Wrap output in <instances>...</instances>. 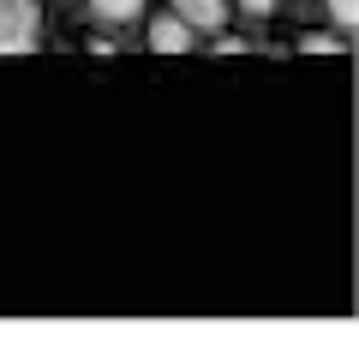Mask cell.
Masks as SVG:
<instances>
[{"mask_svg": "<svg viewBox=\"0 0 359 359\" xmlns=\"http://www.w3.org/2000/svg\"><path fill=\"white\" fill-rule=\"evenodd\" d=\"M42 36L36 0H0V54H30Z\"/></svg>", "mask_w": 359, "mask_h": 359, "instance_id": "obj_1", "label": "cell"}, {"mask_svg": "<svg viewBox=\"0 0 359 359\" xmlns=\"http://www.w3.org/2000/svg\"><path fill=\"white\" fill-rule=\"evenodd\" d=\"M90 13L102 18V25H132L144 13V0H90Z\"/></svg>", "mask_w": 359, "mask_h": 359, "instance_id": "obj_4", "label": "cell"}, {"mask_svg": "<svg viewBox=\"0 0 359 359\" xmlns=\"http://www.w3.org/2000/svg\"><path fill=\"white\" fill-rule=\"evenodd\" d=\"M174 18H186L192 30H222L228 25V0H174Z\"/></svg>", "mask_w": 359, "mask_h": 359, "instance_id": "obj_2", "label": "cell"}, {"mask_svg": "<svg viewBox=\"0 0 359 359\" xmlns=\"http://www.w3.org/2000/svg\"><path fill=\"white\" fill-rule=\"evenodd\" d=\"M240 13H252V18H269V13H276V0H240Z\"/></svg>", "mask_w": 359, "mask_h": 359, "instance_id": "obj_7", "label": "cell"}, {"mask_svg": "<svg viewBox=\"0 0 359 359\" xmlns=\"http://www.w3.org/2000/svg\"><path fill=\"white\" fill-rule=\"evenodd\" d=\"M299 48H306V54H341V42H335L330 30H311V36L299 42Z\"/></svg>", "mask_w": 359, "mask_h": 359, "instance_id": "obj_6", "label": "cell"}, {"mask_svg": "<svg viewBox=\"0 0 359 359\" xmlns=\"http://www.w3.org/2000/svg\"><path fill=\"white\" fill-rule=\"evenodd\" d=\"M192 36H198V30L186 25V18H156V25H150V48L156 54H186Z\"/></svg>", "mask_w": 359, "mask_h": 359, "instance_id": "obj_3", "label": "cell"}, {"mask_svg": "<svg viewBox=\"0 0 359 359\" xmlns=\"http://www.w3.org/2000/svg\"><path fill=\"white\" fill-rule=\"evenodd\" d=\"M323 6H330V18H335L341 30H353V25H359V0H323Z\"/></svg>", "mask_w": 359, "mask_h": 359, "instance_id": "obj_5", "label": "cell"}]
</instances>
